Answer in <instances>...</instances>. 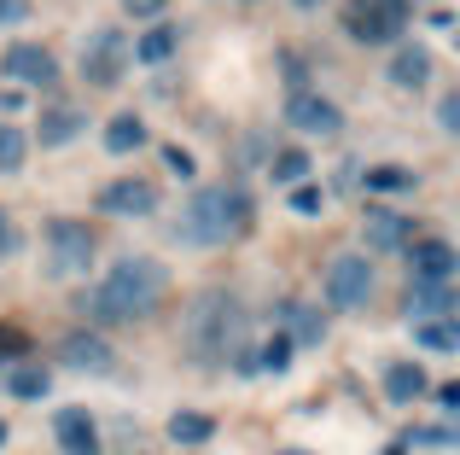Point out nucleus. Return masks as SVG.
<instances>
[{"label": "nucleus", "instance_id": "nucleus-1", "mask_svg": "<svg viewBox=\"0 0 460 455\" xmlns=\"http://www.w3.org/2000/svg\"><path fill=\"white\" fill-rule=\"evenodd\" d=\"M164 286H169V269L157 257H117L105 269V281L82 298V309L105 327H128V321H146L164 304Z\"/></svg>", "mask_w": 460, "mask_h": 455}, {"label": "nucleus", "instance_id": "nucleus-2", "mask_svg": "<svg viewBox=\"0 0 460 455\" xmlns=\"http://www.w3.org/2000/svg\"><path fill=\"white\" fill-rule=\"evenodd\" d=\"M245 222H251V205L239 187H199L181 205L175 239H187V245H227V239L245 234Z\"/></svg>", "mask_w": 460, "mask_h": 455}, {"label": "nucleus", "instance_id": "nucleus-3", "mask_svg": "<svg viewBox=\"0 0 460 455\" xmlns=\"http://www.w3.org/2000/svg\"><path fill=\"white\" fill-rule=\"evenodd\" d=\"M245 344V304L234 292H204L187 316V351L199 362H227Z\"/></svg>", "mask_w": 460, "mask_h": 455}, {"label": "nucleus", "instance_id": "nucleus-4", "mask_svg": "<svg viewBox=\"0 0 460 455\" xmlns=\"http://www.w3.org/2000/svg\"><path fill=\"white\" fill-rule=\"evenodd\" d=\"M41 269L53 281H82L93 269V234L76 217H53L41 228Z\"/></svg>", "mask_w": 460, "mask_h": 455}, {"label": "nucleus", "instance_id": "nucleus-5", "mask_svg": "<svg viewBox=\"0 0 460 455\" xmlns=\"http://www.w3.org/2000/svg\"><path fill=\"white\" fill-rule=\"evenodd\" d=\"M373 263L361 257V251H344V257H332L326 263V281H321V298L332 309H361L373 298Z\"/></svg>", "mask_w": 460, "mask_h": 455}, {"label": "nucleus", "instance_id": "nucleus-6", "mask_svg": "<svg viewBox=\"0 0 460 455\" xmlns=\"http://www.w3.org/2000/svg\"><path fill=\"white\" fill-rule=\"evenodd\" d=\"M408 23V0H349L344 6V30L356 35V41H396Z\"/></svg>", "mask_w": 460, "mask_h": 455}, {"label": "nucleus", "instance_id": "nucleus-7", "mask_svg": "<svg viewBox=\"0 0 460 455\" xmlns=\"http://www.w3.org/2000/svg\"><path fill=\"white\" fill-rule=\"evenodd\" d=\"M123 70H128V35L123 30H93L88 35V47H82V76L93 82V88H111V82H123Z\"/></svg>", "mask_w": 460, "mask_h": 455}, {"label": "nucleus", "instance_id": "nucleus-8", "mask_svg": "<svg viewBox=\"0 0 460 455\" xmlns=\"http://www.w3.org/2000/svg\"><path fill=\"white\" fill-rule=\"evenodd\" d=\"M58 362L65 368H76V374H111L117 368V351H111V339L105 333H65L58 339Z\"/></svg>", "mask_w": 460, "mask_h": 455}, {"label": "nucleus", "instance_id": "nucleus-9", "mask_svg": "<svg viewBox=\"0 0 460 455\" xmlns=\"http://www.w3.org/2000/svg\"><path fill=\"white\" fill-rule=\"evenodd\" d=\"M0 70H6L12 82H30V88H53V82H58V65H53V53H47V47H35V41H18V47H6Z\"/></svg>", "mask_w": 460, "mask_h": 455}, {"label": "nucleus", "instance_id": "nucleus-10", "mask_svg": "<svg viewBox=\"0 0 460 455\" xmlns=\"http://www.w3.org/2000/svg\"><path fill=\"white\" fill-rule=\"evenodd\" d=\"M286 123L304 129V135H338V129H344V112H338L332 100H321V94H292V100H286Z\"/></svg>", "mask_w": 460, "mask_h": 455}, {"label": "nucleus", "instance_id": "nucleus-11", "mask_svg": "<svg viewBox=\"0 0 460 455\" xmlns=\"http://www.w3.org/2000/svg\"><path fill=\"white\" fill-rule=\"evenodd\" d=\"M93 205H100L105 217H152L157 210V187L152 182H111Z\"/></svg>", "mask_w": 460, "mask_h": 455}, {"label": "nucleus", "instance_id": "nucleus-12", "mask_svg": "<svg viewBox=\"0 0 460 455\" xmlns=\"http://www.w3.org/2000/svg\"><path fill=\"white\" fill-rule=\"evenodd\" d=\"M431 316H455V281L414 274V286H408V321H431Z\"/></svg>", "mask_w": 460, "mask_h": 455}, {"label": "nucleus", "instance_id": "nucleus-13", "mask_svg": "<svg viewBox=\"0 0 460 455\" xmlns=\"http://www.w3.org/2000/svg\"><path fill=\"white\" fill-rule=\"evenodd\" d=\"M53 438H58L65 455H93V450H100V433H93L88 409H58L53 415Z\"/></svg>", "mask_w": 460, "mask_h": 455}, {"label": "nucleus", "instance_id": "nucleus-14", "mask_svg": "<svg viewBox=\"0 0 460 455\" xmlns=\"http://www.w3.org/2000/svg\"><path fill=\"white\" fill-rule=\"evenodd\" d=\"M82 129H88V112H76V105H47L41 129H35V147H70Z\"/></svg>", "mask_w": 460, "mask_h": 455}, {"label": "nucleus", "instance_id": "nucleus-15", "mask_svg": "<svg viewBox=\"0 0 460 455\" xmlns=\"http://www.w3.org/2000/svg\"><path fill=\"white\" fill-rule=\"evenodd\" d=\"M361 239H367L373 251H402L408 245V222L396 217V210H367V217H361Z\"/></svg>", "mask_w": 460, "mask_h": 455}, {"label": "nucleus", "instance_id": "nucleus-16", "mask_svg": "<svg viewBox=\"0 0 460 455\" xmlns=\"http://www.w3.org/2000/svg\"><path fill=\"white\" fill-rule=\"evenodd\" d=\"M455 245L449 239H420L414 245V274H426V281H455Z\"/></svg>", "mask_w": 460, "mask_h": 455}, {"label": "nucleus", "instance_id": "nucleus-17", "mask_svg": "<svg viewBox=\"0 0 460 455\" xmlns=\"http://www.w3.org/2000/svg\"><path fill=\"white\" fill-rule=\"evenodd\" d=\"M175 47H181V30H175V23H152V30L128 47V58H140V65H169V58H175Z\"/></svg>", "mask_w": 460, "mask_h": 455}, {"label": "nucleus", "instance_id": "nucleus-18", "mask_svg": "<svg viewBox=\"0 0 460 455\" xmlns=\"http://www.w3.org/2000/svg\"><path fill=\"white\" fill-rule=\"evenodd\" d=\"M426 368H420V362H391V368H385V397H391V403H414L420 397V391H426Z\"/></svg>", "mask_w": 460, "mask_h": 455}, {"label": "nucleus", "instance_id": "nucleus-19", "mask_svg": "<svg viewBox=\"0 0 460 455\" xmlns=\"http://www.w3.org/2000/svg\"><path fill=\"white\" fill-rule=\"evenodd\" d=\"M140 147H146V123H140L135 112H123V117H111V123H105V152L128 158V152H140Z\"/></svg>", "mask_w": 460, "mask_h": 455}, {"label": "nucleus", "instance_id": "nucleus-20", "mask_svg": "<svg viewBox=\"0 0 460 455\" xmlns=\"http://www.w3.org/2000/svg\"><path fill=\"white\" fill-rule=\"evenodd\" d=\"M391 82L396 88H426L431 82V53L426 47H402V53L391 58Z\"/></svg>", "mask_w": 460, "mask_h": 455}, {"label": "nucleus", "instance_id": "nucleus-21", "mask_svg": "<svg viewBox=\"0 0 460 455\" xmlns=\"http://www.w3.org/2000/svg\"><path fill=\"white\" fill-rule=\"evenodd\" d=\"M280 316H286V339H292V344H321V339H326L321 309H309V304H286Z\"/></svg>", "mask_w": 460, "mask_h": 455}, {"label": "nucleus", "instance_id": "nucleus-22", "mask_svg": "<svg viewBox=\"0 0 460 455\" xmlns=\"http://www.w3.org/2000/svg\"><path fill=\"white\" fill-rule=\"evenodd\" d=\"M414 339L426 344V351H438V356L460 351V327H455V316H431V321H414Z\"/></svg>", "mask_w": 460, "mask_h": 455}, {"label": "nucleus", "instance_id": "nucleus-23", "mask_svg": "<svg viewBox=\"0 0 460 455\" xmlns=\"http://www.w3.org/2000/svg\"><path fill=\"white\" fill-rule=\"evenodd\" d=\"M210 433H216V421H210V415H199V409L169 415V438H175V444H204Z\"/></svg>", "mask_w": 460, "mask_h": 455}, {"label": "nucleus", "instance_id": "nucleus-24", "mask_svg": "<svg viewBox=\"0 0 460 455\" xmlns=\"http://www.w3.org/2000/svg\"><path fill=\"white\" fill-rule=\"evenodd\" d=\"M23 158H30V140H23L12 123H0V175H18Z\"/></svg>", "mask_w": 460, "mask_h": 455}, {"label": "nucleus", "instance_id": "nucleus-25", "mask_svg": "<svg viewBox=\"0 0 460 455\" xmlns=\"http://www.w3.org/2000/svg\"><path fill=\"white\" fill-rule=\"evenodd\" d=\"M47 386H53V379H47V374H35V368H18V374H12V397H23V403L47 397Z\"/></svg>", "mask_w": 460, "mask_h": 455}, {"label": "nucleus", "instance_id": "nucleus-26", "mask_svg": "<svg viewBox=\"0 0 460 455\" xmlns=\"http://www.w3.org/2000/svg\"><path fill=\"white\" fill-rule=\"evenodd\" d=\"M321 205H326L321 187H309V182H297V187H292V210H297V217H321Z\"/></svg>", "mask_w": 460, "mask_h": 455}, {"label": "nucleus", "instance_id": "nucleus-27", "mask_svg": "<svg viewBox=\"0 0 460 455\" xmlns=\"http://www.w3.org/2000/svg\"><path fill=\"white\" fill-rule=\"evenodd\" d=\"M286 362H292V339H286V333H274V339L262 344V368H269V374H280Z\"/></svg>", "mask_w": 460, "mask_h": 455}, {"label": "nucleus", "instance_id": "nucleus-28", "mask_svg": "<svg viewBox=\"0 0 460 455\" xmlns=\"http://www.w3.org/2000/svg\"><path fill=\"white\" fill-rule=\"evenodd\" d=\"M304 170H309L304 152H280V158H274V182H297Z\"/></svg>", "mask_w": 460, "mask_h": 455}, {"label": "nucleus", "instance_id": "nucleus-29", "mask_svg": "<svg viewBox=\"0 0 460 455\" xmlns=\"http://www.w3.org/2000/svg\"><path fill=\"white\" fill-rule=\"evenodd\" d=\"M18 245H23V234H18V222L6 217V210H0V263H12L18 257Z\"/></svg>", "mask_w": 460, "mask_h": 455}, {"label": "nucleus", "instance_id": "nucleus-30", "mask_svg": "<svg viewBox=\"0 0 460 455\" xmlns=\"http://www.w3.org/2000/svg\"><path fill=\"white\" fill-rule=\"evenodd\" d=\"M408 444H426V450H449V444H455V426H426V433H408Z\"/></svg>", "mask_w": 460, "mask_h": 455}, {"label": "nucleus", "instance_id": "nucleus-31", "mask_svg": "<svg viewBox=\"0 0 460 455\" xmlns=\"http://www.w3.org/2000/svg\"><path fill=\"white\" fill-rule=\"evenodd\" d=\"M367 187H414L408 170H367Z\"/></svg>", "mask_w": 460, "mask_h": 455}, {"label": "nucleus", "instance_id": "nucleus-32", "mask_svg": "<svg viewBox=\"0 0 460 455\" xmlns=\"http://www.w3.org/2000/svg\"><path fill=\"white\" fill-rule=\"evenodd\" d=\"M30 18V0H0V23H23Z\"/></svg>", "mask_w": 460, "mask_h": 455}, {"label": "nucleus", "instance_id": "nucleus-33", "mask_svg": "<svg viewBox=\"0 0 460 455\" xmlns=\"http://www.w3.org/2000/svg\"><path fill=\"white\" fill-rule=\"evenodd\" d=\"M123 6H128V12H135V18H157V12H164V6H169V0H123Z\"/></svg>", "mask_w": 460, "mask_h": 455}, {"label": "nucleus", "instance_id": "nucleus-34", "mask_svg": "<svg viewBox=\"0 0 460 455\" xmlns=\"http://www.w3.org/2000/svg\"><path fill=\"white\" fill-rule=\"evenodd\" d=\"M23 351V333L18 327H0V356H18Z\"/></svg>", "mask_w": 460, "mask_h": 455}, {"label": "nucleus", "instance_id": "nucleus-35", "mask_svg": "<svg viewBox=\"0 0 460 455\" xmlns=\"http://www.w3.org/2000/svg\"><path fill=\"white\" fill-rule=\"evenodd\" d=\"M438 117H443V129H460V94H455V100H443V105H438Z\"/></svg>", "mask_w": 460, "mask_h": 455}, {"label": "nucleus", "instance_id": "nucleus-36", "mask_svg": "<svg viewBox=\"0 0 460 455\" xmlns=\"http://www.w3.org/2000/svg\"><path fill=\"white\" fill-rule=\"evenodd\" d=\"M169 170H175V175H192V158L181 147H169Z\"/></svg>", "mask_w": 460, "mask_h": 455}, {"label": "nucleus", "instance_id": "nucleus-37", "mask_svg": "<svg viewBox=\"0 0 460 455\" xmlns=\"http://www.w3.org/2000/svg\"><path fill=\"white\" fill-rule=\"evenodd\" d=\"M292 6H304V12H309V6H321V0H292Z\"/></svg>", "mask_w": 460, "mask_h": 455}, {"label": "nucleus", "instance_id": "nucleus-38", "mask_svg": "<svg viewBox=\"0 0 460 455\" xmlns=\"http://www.w3.org/2000/svg\"><path fill=\"white\" fill-rule=\"evenodd\" d=\"M274 455H309V450H274Z\"/></svg>", "mask_w": 460, "mask_h": 455}, {"label": "nucleus", "instance_id": "nucleus-39", "mask_svg": "<svg viewBox=\"0 0 460 455\" xmlns=\"http://www.w3.org/2000/svg\"><path fill=\"white\" fill-rule=\"evenodd\" d=\"M0 444H6V421H0Z\"/></svg>", "mask_w": 460, "mask_h": 455}, {"label": "nucleus", "instance_id": "nucleus-40", "mask_svg": "<svg viewBox=\"0 0 460 455\" xmlns=\"http://www.w3.org/2000/svg\"><path fill=\"white\" fill-rule=\"evenodd\" d=\"M385 455H408V450H385Z\"/></svg>", "mask_w": 460, "mask_h": 455}]
</instances>
